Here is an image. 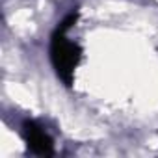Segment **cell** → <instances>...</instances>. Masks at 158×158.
Listing matches in <instances>:
<instances>
[{
    "instance_id": "2",
    "label": "cell",
    "mask_w": 158,
    "mask_h": 158,
    "mask_svg": "<svg viewBox=\"0 0 158 158\" xmlns=\"http://www.w3.org/2000/svg\"><path fill=\"white\" fill-rule=\"evenodd\" d=\"M21 134H23V139H24L26 147L30 149V152H34L37 156H52L54 154L52 138L35 121H30V119L24 121L21 127Z\"/></svg>"
},
{
    "instance_id": "1",
    "label": "cell",
    "mask_w": 158,
    "mask_h": 158,
    "mask_svg": "<svg viewBox=\"0 0 158 158\" xmlns=\"http://www.w3.org/2000/svg\"><path fill=\"white\" fill-rule=\"evenodd\" d=\"M78 13H69L60 26L56 28V32L50 37V63L58 74V78L65 84L71 86L74 80V71L82 60V47L76 41H71L67 37V32L71 30V26L76 23Z\"/></svg>"
}]
</instances>
